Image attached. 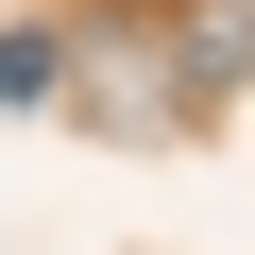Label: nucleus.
<instances>
[{
    "mask_svg": "<svg viewBox=\"0 0 255 255\" xmlns=\"http://www.w3.org/2000/svg\"><path fill=\"white\" fill-rule=\"evenodd\" d=\"M68 85V34H0V102H51Z\"/></svg>",
    "mask_w": 255,
    "mask_h": 255,
    "instance_id": "nucleus-1",
    "label": "nucleus"
}]
</instances>
